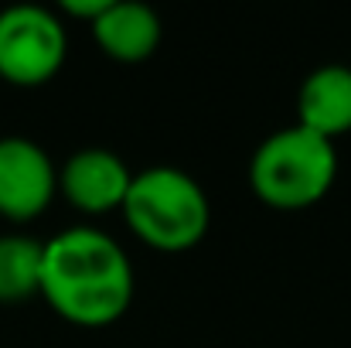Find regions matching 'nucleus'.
Returning a JSON list of instances; mask_svg holds the SVG:
<instances>
[{
  "label": "nucleus",
  "mask_w": 351,
  "mask_h": 348,
  "mask_svg": "<svg viewBox=\"0 0 351 348\" xmlns=\"http://www.w3.org/2000/svg\"><path fill=\"white\" fill-rule=\"evenodd\" d=\"M106 7H110V0H65V3H62L65 14H72V17L86 21V24H93Z\"/></svg>",
  "instance_id": "10"
},
{
  "label": "nucleus",
  "mask_w": 351,
  "mask_h": 348,
  "mask_svg": "<svg viewBox=\"0 0 351 348\" xmlns=\"http://www.w3.org/2000/svg\"><path fill=\"white\" fill-rule=\"evenodd\" d=\"M338 147L297 123L273 130L249 161L252 195L280 212L311 209L335 188Z\"/></svg>",
  "instance_id": "3"
},
{
  "label": "nucleus",
  "mask_w": 351,
  "mask_h": 348,
  "mask_svg": "<svg viewBox=\"0 0 351 348\" xmlns=\"http://www.w3.org/2000/svg\"><path fill=\"white\" fill-rule=\"evenodd\" d=\"M130 181L133 171L126 167V161L106 147H82L58 167V195L86 216L119 212Z\"/></svg>",
  "instance_id": "6"
},
{
  "label": "nucleus",
  "mask_w": 351,
  "mask_h": 348,
  "mask_svg": "<svg viewBox=\"0 0 351 348\" xmlns=\"http://www.w3.org/2000/svg\"><path fill=\"white\" fill-rule=\"evenodd\" d=\"M41 253L45 242L27 232L0 235V304L3 308L41 297Z\"/></svg>",
  "instance_id": "9"
},
{
  "label": "nucleus",
  "mask_w": 351,
  "mask_h": 348,
  "mask_svg": "<svg viewBox=\"0 0 351 348\" xmlns=\"http://www.w3.org/2000/svg\"><path fill=\"white\" fill-rule=\"evenodd\" d=\"M119 212L126 229L157 253H188L212 226V202L205 188L171 164L136 171Z\"/></svg>",
  "instance_id": "2"
},
{
  "label": "nucleus",
  "mask_w": 351,
  "mask_h": 348,
  "mask_svg": "<svg viewBox=\"0 0 351 348\" xmlns=\"http://www.w3.org/2000/svg\"><path fill=\"white\" fill-rule=\"evenodd\" d=\"M69 34L55 10L17 3L0 10V79L17 89L45 86L65 65Z\"/></svg>",
  "instance_id": "4"
},
{
  "label": "nucleus",
  "mask_w": 351,
  "mask_h": 348,
  "mask_svg": "<svg viewBox=\"0 0 351 348\" xmlns=\"http://www.w3.org/2000/svg\"><path fill=\"white\" fill-rule=\"evenodd\" d=\"M297 126L338 140L351 133V69L341 62L314 69L297 93Z\"/></svg>",
  "instance_id": "8"
},
{
  "label": "nucleus",
  "mask_w": 351,
  "mask_h": 348,
  "mask_svg": "<svg viewBox=\"0 0 351 348\" xmlns=\"http://www.w3.org/2000/svg\"><path fill=\"white\" fill-rule=\"evenodd\" d=\"M58 195V164L31 137H0V216L7 222L38 219Z\"/></svg>",
  "instance_id": "5"
},
{
  "label": "nucleus",
  "mask_w": 351,
  "mask_h": 348,
  "mask_svg": "<svg viewBox=\"0 0 351 348\" xmlns=\"http://www.w3.org/2000/svg\"><path fill=\"white\" fill-rule=\"evenodd\" d=\"M89 34L106 58L119 65H140L157 55L164 38V21L150 3L110 0V7L89 24Z\"/></svg>",
  "instance_id": "7"
},
{
  "label": "nucleus",
  "mask_w": 351,
  "mask_h": 348,
  "mask_svg": "<svg viewBox=\"0 0 351 348\" xmlns=\"http://www.w3.org/2000/svg\"><path fill=\"white\" fill-rule=\"evenodd\" d=\"M133 290V263L103 229L72 226L45 242L41 297L58 318L79 328H106L130 311Z\"/></svg>",
  "instance_id": "1"
}]
</instances>
